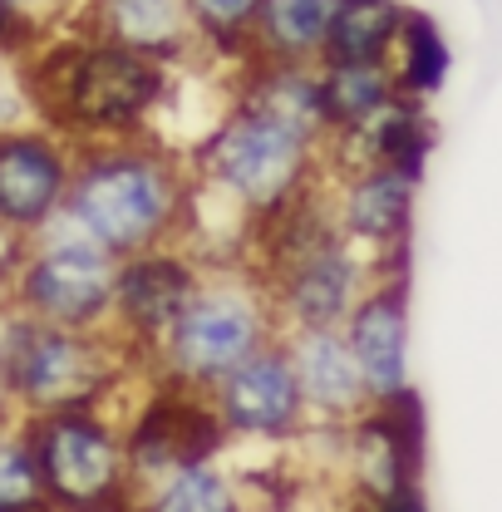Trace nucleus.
Instances as JSON below:
<instances>
[{"label":"nucleus","mask_w":502,"mask_h":512,"mask_svg":"<svg viewBox=\"0 0 502 512\" xmlns=\"http://www.w3.org/2000/svg\"><path fill=\"white\" fill-rule=\"evenodd\" d=\"M188 212L192 158L178 143L158 133L74 143L64 217H74L99 247H109L114 256H133L183 242Z\"/></svg>","instance_id":"f257e3e1"},{"label":"nucleus","mask_w":502,"mask_h":512,"mask_svg":"<svg viewBox=\"0 0 502 512\" xmlns=\"http://www.w3.org/2000/svg\"><path fill=\"white\" fill-rule=\"evenodd\" d=\"M25 60L35 119L64 133L69 143L158 133L173 69L143 60L124 45H109L84 25L50 30Z\"/></svg>","instance_id":"f03ea898"},{"label":"nucleus","mask_w":502,"mask_h":512,"mask_svg":"<svg viewBox=\"0 0 502 512\" xmlns=\"http://www.w3.org/2000/svg\"><path fill=\"white\" fill-rule=\"evenodd\" d=\"M192 178L227 197L251 227L325 178V143L247 99H227L217 124L192 143Z\"/></svg>","instance_id":"7ed1b4c3"},{"label":"nucleus","mask_w":502,"mask_h":512,"mask_svg":"<svg viewBox=\"0 0 502 512\" xmlns=\"http://www.w3.org/2000/svg\"><path fill=\"white\" fill-rule=\"evenodd\" d=\"M276 335H281V325L271 316L266 286L256 281L247 261L207 266L183 316L173 320V330L148 355L143 375L173 384V389H188V394H207L227 370H237L247 355L271 345Z\"/></svg>","instance_id":"20e7f679"},{"label":"nucleus","mask_w":502,"mask_h":512,"mask_svg":"<svg viewBox=\"0 0 502 512\" xmlns=\"http://www.w3.org/2000/svg\"><path fill=\"white\" fill-rule=\"evenodd\" d=\"M128 370L138 365L109 330L50 325L0 306V389L15 419L109 404V394L124 384Z\"/></svg>","instance_id":"39448f33"},{"label":"nucleus","mask_w":502,"mask_h":512,"mask_svg":"<svg viewBox=\"0 0 502 512\" xmlns=\"http://www.w3.org/2000/svg\"><path fill=\"white\" fill-rule=\"evenodd\" d=\"M114 271H119V256L99 247L74 217L60 212L55 222H45L35 237L20 242L15 266L0 286V306L50 320V325L109 330Z\"/></svg>","instance_id":"423d86ee"},{"label":"nucleus","mask_w":502,"mask_h":512,"mask_svg":"<svg viewBox=\"0 0 502 512\" xmlns=\"http://www.w3.org/2000/svg\"><path fill=\"white\" fill-rule=\"evenodd\" d=\"M40 468L50 512H128L133 473H128L124 419L109 404H79L20 419Z\"/></svg>","instance_id":"0eeeda50"},{"label":"nucleus","mask_w":502,"mask_h":512,"mask_svg":"<svg viewBox=\"0 0 502 512\" xmlns=\"http://www.w3.org/2000/svg\"><path fill=\"white\" fill-rule=\"evenodd\" d=\"M202 399H207L217 429L227 434V448H286L311 434V414H306V399H301V384H296V370H291V355H286L281 335L271 345H261L256 355H247L237 370H227Z\"/></svg>","instance_id":"6e6552de"},{"label":"nucleus","mask_w":502,"mask_h":512,"mask_svg":"<svg viewBox=\"0 0 502 512\" xmlns=\"http://www.w3.org/2000/svg\"><path fill=\"white\" fill-rule=\"evenodd\" d=\"M202 271L207 266L183 242L119 256L114 306H109V335L124 345V355L138 370L148 365V355L158 350V340L173 330V320L183 316V306L192 301Z\"/></svg>","instance_id":"1a4fd4ad"},{"label":"nucleus","mask_w":502,"mask_h":512,"mask_svg":"<svg viewBox=\"0 0 502 512\" xmlns=\"http://www.w3.org/2000/svg\"><path fill=\"white\" fill-rule=\"evenodd\" d=\"M325 197L340 237L365 256L375 271H404V247L414 232V197L419 178L389 163H360L325 173Z\"/></svg>","instance_id":"9d476101"},{"label":"nucleus","mask_w":502,"mask_h":512,"mask_svg":"<svg viewBox=\"0 0 502 512\" xmlns=\"http://www.w3.org/2000/svg\"><path fill=\"white\" fill-rule=\"evenodd\" d=\"M74 143L40 119L0 124V227L10 237H35L55 222L69 197Z\"/></svg>","instance_id":"9b49d317"},{"label":"nucleus","mask_w":502,"mask_h":512,"mask_svg":"<svg viewBox=\"0 0 502 512\" xmlns=\"http://www.w3.org/2000/svg\"><path fill=\"white\" fill-rule=\"evenodd\" d=\"M335 448H340L355 508L375 503L404 483H419V468H424V404H419V394L404 389L384 404H370L365 414H355L335 434Z\"/></svg>","instance_id":"f8f14e48"},{"label":"nucleus","mask_w":502,"mask_h":512,"mask_svg":"<svg viewBox=\"0 0 502 512\" xmlns=\"http://www.w3.org/2000/svg\"><path fill=\"white\" fill-rule=\"evenodd\" d=\"M124 448H128L133 493H138V488L158 483L163 473H173L183 463L217 458L227 448V434L217 429V419H212L202 394L153 380V394L138 404V414L124 419Z\"/></svg>","instance_id":"ddd939ff"},{"label":"nucleus","mask_w":502,"mask_h":512,"mask_svg":"<svg viewBox=\"0 0 502 512\" xmlns=\"http://www.w3.org/2000/svg\"><path fill=\"white\" fill-rule=\"evenodd\" d=\"M340 335L355 355L370 404L414 389L409 384V271H375V281L360 291L350 316L340 320Z\"/></svg>","instance_id":"4468645a"},{"label":"nucleus","mask_w":502,"mask_h":512,"mask_svg":"<svg viewBox=\"0 0 502 512\" xmlns=\"http://www.w3.org/2000/svg\"><path fill=\"white\" fill-rule=\"evenodd\" d=\"M74 25L163 64L173 74L202 60V45H197V30H192L183 0H84Z\"/></svg>","instance_id":"2eb2a0df"},{"label":"nucleus","mask_w":502,"mask_h":512,"mask_svg":"<svg viewBox=\"0 0 502 512\" xmlns=\"http://www.w3.org/2000/svg\"><path fill=\"white\" fill-rule=\"evenodd\" d=\"M281 345L291 355V370L301 384L311 429H345L355 414L370 409L365 380L355 370V355L340 335V325H311V330H281Z\"/></svg>","instance_id":"dca6fc26"},{"label":"nucleus","mask_w":502,"mask_h":512,"mask_svg":"<svg viewBox=\"0 0 502 512\" xmlns=\"http://www.w3.org/2000/svg\"><path fill=\"white\" fill-rule=\"evenodd\" d=\"M335 0H261L251 20L247 64H315L325 60Z\"/></svg>","instance_id":"f3484780"},{"label":"nucleus","mask_w":502,"mask_h":512,"mask_svg":"<svg viewBox=\"0 0 502 512\" xmlns=\"http://www.w3.org/2000/svg\"><path fill=\"white\" fill-rule=\"evenodd\" d=\"M256 493L247 488V478L237 468L217 458H197L183 463L173 473H163L158 483L138 488L128 512H251Z\"/></svg>","instance_id":"a211bd4d"},{"label":"nucleus","mask_w":502,"mask_h":512,"mask_svg":"<svg viewBox=\"0 0 502 512\" xmlns=\"http://www.w3.org/2000/svg\"><path fill=\"white\" fill-rule=\"evenodd\" d=\"M404 10V0H335L320 64H384L399 40Z\"/></svg>","instance_id":"6ab92c4d"},{"label":"nucleus","mask_w":502,"mask_h":512,"mask_svg":"<svg viewBox=\"0 0 502 512\" xmlns=\"http://www.w3.org/2000/svg\"><path fill=\"white\" fill-rule=\"evenodd\" d=\"M315 84H320V114L330 133L375 119L379 109L399 94L389 60L384 64H315Z\"/></svg>","instance_id":"aec40b11"},{"label":"nucleus","mask_w":502,"mask_h":512,"mask_svg":"<svg viewBox=\"0 0 502 512\" xmlns=\"http://www.w3.org/2000/svg\"><path fill=\"white\" fill-rule=\"evenodd\" d=\"M448 69H453V50L443 40L439 20L429 10H404V25H399V40L389 50V74L399 84V94L409 99H434L443 84H448Z\"/></svg>","instance_id":"412c9836"},{"label":"nucleus","mask_w":502,"mask_h":512,"mask_svg":"<svg viewBox=\"0 0 502 512\" xmlns=\"http://www.w3.org/2000/svg\"><path fill=\"white\" fill-rule=\"evenodd\" d=\"M183 5H188V20H192V30H197L202 60L242 69L247 64L251 20H256V5L261 0H183Z\"/></svg>","instance_id":"4be33fe9"},{"label":"nucleus","mask_w":502,"mask_h":512,"mask_svg":"<svg viewBox=\"0 0 502 512\" xmlns=\"http://www.w3.org/2000/svg\"><path fill=\"white\" fill-rule=\"evenodd\" d=\"M0 512H50L20 419L0 424Z\"/></svg>","instance_id":"5701e85b"},{"label":"nucleus","mask_w":502,"mask_h":512,"mask_svg":"<svg viewBox=\"0 0 502 512\" xmlns=\"http://www.w3.org/2000/svg\"><path fill=\"white\" fill-rule=\"evenodd\" d=\"M50 30L40 20H30L25 10H15L10 0H0V60H25Z\"/></svg>","instance_id":"b1692460"},{"label":"nucleus","mask_w":502,"mask_h":512,"mask_svg":"<svg viewBox=\"0 0 502 512\" xmlns=\"http://www.w3.org/2000/svg\"><path fill=\"white\" fill-rule=\"evenodd\" d=\"M15 10H25L30 20H40L45 30H60V25H69L74 15H79V5L84 0H10Z\"/></svg>","instance_id":"393cba45"},{"label":"nucleus","mask_w":502,"mask_h":512,"mask_svg":"<svg viewBox=\"0 0 502 512\" xmlns=\"http://www.w3.org/2000/svg\"><path fill=\"white\" fill-rule=\"evenodd\" d=\"M350 512H429V498H424L419 483H404V488H394V493H384V498L365 503V508H350Z\"/></svg>","instance_id":"a878e982"},{"label":"nucleus","mask_w":502,"mask_h":512,"mask_svg":"<svg viewBox=\"0 0 502 512\" xmlns=\"http://www.w3.org/2000/svg\"><path fill=\"white\" fill-rule=\"evenodd\" d=\"M251 512H335L325 503H311V498H256Z\"/></svg>","instance_id":"bb28decb"},{"label":"nucleus","mask_w":502,"mask_h":512,"mask_svg":"<svg viewBox=\"0 0 502 512\" xmlns=\"http://www.w3.org/2000/svg\"><path fill=\"white\" fill-rule=\"evenodd\" d=\"M15 252H20V237H10V232L0 227V286H5V276H10V266H15Z\"/></svg>","instance_id":"cd10ccee"},{"label":"nucleus","mask_w":502,"mask_h":512,"mask_svg":"<svg viewBox=\"0 0 502 512\" xmlns=\"http://www.w3.org/2000/svg\"><path fill=\"white\" fill-rule=\"evenodd\" d=\"M15 419V409H10V399H5V389H0V424H10Z\"/></svg>","instance_id":"c85d7f7f"}]
</instances>
